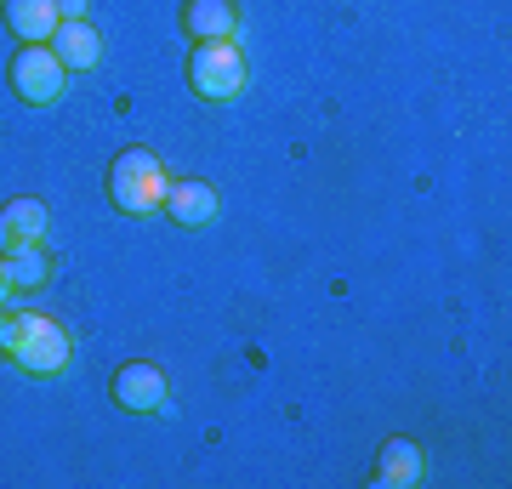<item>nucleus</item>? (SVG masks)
<instances>
[{"label": "nucleus", "mask_w": 512, "mask_h": 489, "mask_svg": "<svg viewBox=\"0 0 512 489\" xmlns=\"http://www.w3.org/2000/svg\"><path fill=\"white\" fill-rule=\"evenodd\" d=\"M0 353L35 381L63 376L74 359L69 330L57 325V319H46V313H0Z\"/></svg>", "instance_id": "1"}, {"label": "nucleus", "mask_w": 512, "mask_h": 489, "mask_svg": "<svg viewBox=\"0 0 512 489\" xmlns=\"http://www.w3.org/2000/svg\"><path fill=\"white\" fill-rule=\"evenodd\" d=\"M165 165L154 148H120L109 160V200L114 211H126V217H148V211H160L165 205Z\"/></svg>", "instance_id": "2"}, {"label": "nucleus", "mask_w": 512, "mask_h": 489, "mask_svg": "<svg viewBox=\"0 0 512 489\" xmlns=\"http://www.w3.org/2000/svg\"><path fill=\"white\" fill-rule=\"evenodd\" d=\"M245 80H251V69H245V52L234 40H200L188 52V86L205 103H234L245 91Z\"/></svg>", "instance_id": "3"}, {"label": "nucleus", "mask_w": 512, "mask_h": 489, "mask_svg": "<svg viewBox=\"0 0 512 489\" xmlns=\"http://www.w3.org/2000/svg\"><path fill=\"white\" fill-rule=\"evenodd\" d=\"M12 91H18L29 109H52L63 103V91H69V69H63V57L52 46H23L12 57Z\"/></svg>", "instance_id": "4"}, {"label": "nucleus", "mask_w": 512, "mask_h": 489, "mask_svg": "<svg viewBox=\"0 0 512 489\" xmlns=\"http://www.w3.org/2000/svg\"><path fill=\"white\" fill-rule=\"evenodd\" d=\"M109 399H114V410H126V416H160L165 399H171V381H165L160 364L131 359V364H120V370H114Z\"/></svg>", "instance_id": "5"}, {"label": "nucleus", "mask_w": 512, "mask_h": 489, "mask_svg": "<svg viewBox=\"0 0 512 489\" xmlns=\"http://www.w3.org/2000/svg\"><path fill=\"white\" fill-rule=\"evenodd\" d=\"M165 217L177 222V228H211L217 222V188L200 177H171L165 182Z\"/></svg>", "instance_id": "6"}, {"label": "nucleus", "mask_w": 512, "mask_h": 489, "mask_svg": "<svg viewBox=\"0 0 512 489\" xmlns=\"http://www.w3.org/2000/svg\"><path fill=\"white\" fill-rule=\"evenodd\" d=\"M46 234H52V211H46V200H6L0 205V256L18 251V245H46Z\"/></svg>", "instance_id": "7"}, {"label": "nucleus", "mask_w": 512, "mask_h": 489, "mask_svg": "<svg viewBox=\"0 0 512 489\" xmlns=\"http://www.w3.org/2000/svg\"><path fill=\"white\" fill-rule=\"evenodd\" d=\"M183 35L200 40H234L239 35V6L234 0H183Z\"/></svg>", "instance_id": "8"}, {"label": "nucleus", "mask_w": 512, "mask_h": 489, "mask_svg": "<svg viewBox=\"0 0 512 489\" xmlns=\"http://www.w3.org/2000/svg\"><path fill=\"white\" fill-rule=\"evenodd\" d=\"M427 478V455H421L416 438H387L382 455H376V484L387 489H416Z\"/></svg>", "instance_id": "9"}, {"label": "nucleus", "mask_w": 512, "mask_h": 489, "mask_svg": "<svg viewBox=\"0 0 512 489\" xmlns=\"http://www.w3.org/2000/svg\"><path fill=\"white\" fill-rule=\"evenodd\" d=\"M57 0H6V29L23 40V46H52L57 35Z\"/></svg>", "instance_id": "10"}, {"label": "nucleus", "mask_w": 512, "mask_h": 489, "mask_svg": "<svg viewBox=\"0 0 512 489\" xmlns=\"http://www.w3.org/2000/svg\"><path fill=\"white\" fill-rule=\"evenodd\" d=\"M52 52L63 57V69H97L103 63V35L86 18H69V23H57Z\"/></svg>", "instance_id": "11"}, {"label": "nucleus", "mask_w": 512, "mask_h": 489, "mask_svg": "<svg viewBox=\"0 0 512 489\" xmlns=\"http://www.w3.org/2000/svg\"><path fill=\"white\" fill-rule=\"evenodd\" d=\"M6 273H12V290H40L52 279V251L46 245H18V251H6Z\"/></svg>", "instance_id": "12"}, {"label": "nucleus", "mask_w": 512, "mask_h": 489, "mask_svg": "<svg viewBox=\"0 0 512 489\" xmlns=\"http://www.w3.org/2000/svg\"><path fill=\"white\" fill-rule=\"evenodd\" d=\"M57 18L69 23V18H86V0H57Z\"/></svg>", "instance_id": "13"}, {"label": "nucleus", "mask_w": 512, "mask_h": 489, "mask_svg": "<svg viewBox=\"0 0 512 489\" xmlns=\"http://www.w3.org/2000/svg\"><path fill=\"white\" fill-rule=\"evenodd\" d=\"M12 296V273H6V256H0V302Z\"/></svg>", "instance_id": "14"}]
</instances>
